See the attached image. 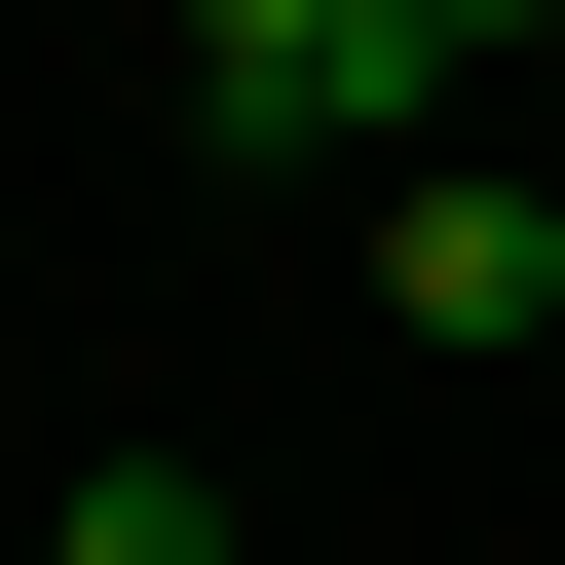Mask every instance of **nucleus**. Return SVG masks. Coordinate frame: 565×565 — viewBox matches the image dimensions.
Segmentation results:
<instances>
[{
	"instance_id": "obj_1",
	"label": "nucleus",
	"mask_w": 565,
	"mask_h": 565,
	"mask_svg": "<svg viewBox=\"0 0 565 565\" xmlns=\"http://www.w3.org/2000/svg\"><path fill=\"white\" fill-rule=\"evenodd\" d=\"M415 76H452L415 0H189V114H226V151H377Z\"/></svg>"
},
{
	"instance_id": "obj_2",
	"label": "nucleus",
	"mask_w": 565,
	"mask_h": 565,
	"mask_svg": "<svg viewBox=\"0 0 565 565\" xmlns=\"http://www.w3.org/2000/svg\"><path fill=\"white\" fill-rule=\"evenodd\" d=\"M377 340H565V189L415 151V189H377Z\"/></svg>"
},
{
	"instance_id": "obj_3",
	"label": "nucleus",
	"mask_w": 565,
	"mask_h": 565,
	"mask_svg": "<svg viewBox=\"0 0 565 565\" xmlns=\"http://www.w3.org/2000/svg\"><path fill=\"white\" fill-rule=\"evenodd\" d=\"M39 565H226V490H189V452H114V490H76Z\"/></svg>"
},
{
	"instance_id": "obj_4",
	"label": "nucleus",
	"mask_w": 565,
	"mask_h": 565,
	"mask_svg": "<svg viewBox=\"0 0 565 565\" xmlns=\"http://www.w3.org/2000/svg\"><path fill=\"white\" fill-rule=\"evenodd\" d=\"M415 39H565V0H415Z\"/></svg>"
}]
</instances>
